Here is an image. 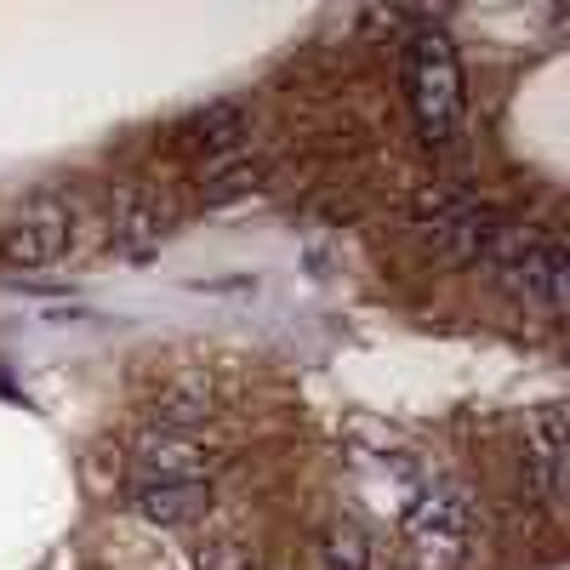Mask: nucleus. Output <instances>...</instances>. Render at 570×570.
<instances>
[{"instance_id": "16", "label": "nucleus", "mask_w": 570, "mask_h": 570, "mask_svg": "<svg viewBox=\"0 0 570 570\" xmlns=\"http://www.w3.org/2000/svg\"><path fill=\"white\" fill-rule=\"evenodd\" d=\"M394 570H400V564H394Z\"/></svg>"}, {"instance_id": "1", "label": "nucleus", "mask_w": 570, "mask_h": 570, "mask_svg": "<svg viewBox=\"0 0 570 570\" xmlns=\"http://www.w3.org/2000/svg\"><path fill=\"white\" fill-rule=\"evenodd\" d=\"M485 274L502 285L508 297H519L525 308H542V314H559L570 303V257L553 234L542 228H525V223H497L491 240L480 252Z\"/></svg>"}, {"instance_id": "14", "label": "nucleus", "mask_w": 570, "mask_h": 570, "mask_svg": "<svg viewBox=\"0 0 570 570\" xmlns=\"http://www.w3.org/2000/svg\"><path fill=\"white\" fill-rule=\"evenodd\" d=\"M195 570H257V553L246 542H234V537H217L195 553Z\"/></svg>"}, {"instance_id": "11", "label": "nucleus", "mask_w": 570, "mask_h": 570, "mask_svg": "<svg viewBox=\"0 0 570 570\" xmlns=\"http://www.w3.org/2000/svg\"><path fill=\"white\" fill-rule=\"evenodd\" d=\"M263 188V160L252 155H228V160H212L206 177H200V195L206 206H234V200H246Z\"/></svg>"}, {"instance_id": "9", "label": "nucleus", "mask_w": 570, "mask_h": 570, "mask_svg": "<svg viewBox=\"0 0 570 570\" xmlns=\"http://www.w3.org/2000/svg\"><path fill=\"white\" fill-rule=\"evenodd\" d=\"M240 137H246V109L240 104H212L200 115H188L183 131H177L183 149L188 155H206V166L212 160H228L234 149H240Z\"/></svg>"}, {"instance_id": "2", "label": "nucleus", "mask_w": 570, "mask_h": 570, "mask_svg": "<svg viewBox=\"0 0 570 570\" xmlns=\"http://www.w3.org/2000/svg\"><path fill=\"white\" fill-rule=\"evenodd\" d=\"M405 91L422 137L445 149V142L462 137V63L451 52V40L440 29H416L405 46Z\"/></svg>"}, {"instance_id": "13", "label": "nucleus", "mask_w": 570, "mask_h": 570, "mask_svg": "<svg viewBox=\"0 0 570 570\" xmlns=\"http://www.w3.org/2000/svg\"><path fill=\"white\" fill-rule=\"evenodd\" d=\"M206 416H212V400L200 389H166L160 394V422L177 428V434H183L188 422H206Z\"/></svg>"}, {"instance_id": "8", "label": "nucleus", "mask_w": 570, "mask_h": 570, "mask_svg": "<svg viewBox=\"0 0 570 570\" xmlns=\"http://www.w3.org/2000/svg\"><path fill=\"white\" fill-rule=\"evenodd\" d=\"M525 473L542 502H559L564 491V405H542L525 422Z\"/></svg>"}, {"instance_id": "7", "label": "nucleus", "mask_w": 570, "mask_h": 570, "mask_svg": "<svg viewBox=\"0 0 570 570\" xmlns=\"http://www.w3.org/2000/svg\"><path fill=\"white\" fill-rule=\"evenodd\" d=\"M131 513L149 519V525H195V519L212 508V485L200 480H137L131 473V491H126Z\"/></svg>"}, {"instance_id": "12", "label": "nucleus", "mask_w": 570, "mask_h": 570, "mask_svg": "<svg viewBox=\"0 0 570 570\" xmlns=\"http://www.w3.org/2000/svg\"><path fill=\"white\" fill-rule=\"evenodd\" d=\"M320 570H376L371 542H365L354 525H331V531L320 537Z\"/></svg>"}, {"instance_id": "15", "label": "nucleus", "mask_w": 570, "mask_h": 570, "mask_svg": "<svg viewBox=\"0 0 570 570\" xmlns=\"http://www.w3.org/2000/svg\"><path fill=\"white\" fill-rule=\"evenodd\" d=\"M257 570H263V564H257Z\"/></svg>"}, {"instance_id": "10", "label": "nucleus", "mask_w": 570, "mask_h": 570, "mask_svg": "<svg viewBox=\"0 0 570 570\" xmlns=\"http://www.w3.org/2000/svg\"><path fill=\"white\" fill-rule=\"evenodd\" d=\"M166 234V200L155 188H120L115 195V240L126 252H149Z\"/></svg>"}, {"instance_id": "4", "label": "nucleus", "mask_w": 570, "mask_h": 570, "mask_svg": "<svg viewBox=\"0 0 570 570\" xmlns=\"http://www.w3.org/2000/svg\"><path fill=\"white\" fill-rule=\"evenodd\" d=\"M405 542L416 570H456L468 553V502L451 485H422L405 508Z\"/></svg>"}, {"instance_id": "6", "label": "nucleus", "mask_w": 570, "mask_h": 570, "mask_svg": "<svg viewBox=\"0 0 570 570\" xmlns=\"http://www.w3.org/2000/svg\"><path fill=\"white\" fill-rule=\"evenodd\" d=\"M217 462H223L217 451H206L195 434H177V428L142 434L131 445V473L137 480H200V485H212Z\"/></svg>"}, {"instance_id": "5", "label": "nucleus", "mask_w": 570, "mask_h": 570, "mask_svg": "<svg viewBox=\"0 0 570 570\" xmlns=\"http://www.w3.org/2000/svg\"><path fill=\"white\" fill-rule=\"evenodd\" d=\"M75 200L63 195H35L7 228H0V263H18V268H46L58 263L75 240Z\"/></svg>"}, {"instance_id": "3", "label": "nucleus", "mask_w": 570, "mask_h": 570, "mask_svg": "<svg viewBox=\"0 0 570 570\" xmlns=\"http://www.w3.org/2000/svg\"><path fill=\"white\" fill-rule=\"evenodd\" d=\"M502 217L491 206H480L473 195H462V188H422L416 195V217L411 228L422 234V246L434 252L440 263H480L485 240H491V228Z\"/></svg>"}]
</instances>
